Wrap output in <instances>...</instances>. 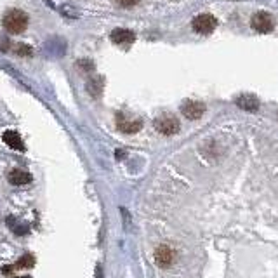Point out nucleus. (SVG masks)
Segmentation results:
<instances>
[{"mask_svg": "<svg viewBox=\"0 0 278 278\" xmlns=\"http://www.w3.org/2000/svg\"><path fill=\"white\" fill-rule=\"evenodd\" d=\"M2 24L9 33H23L28 26V16L19 9H11L4 16Z\"/></svg>", "mask_w": 278, "mask_h": 278, "instance_id": "1", "label": "nucleus"}, {"mask_svg": "<svg viewBox=\"0 0 278 278\" xmlns=\"http://www.w3.org/2000/svg\"><path fill=\"white\" fill-rule=\"evenodd\" d=\"M251 26L254 28L256 31H259V33H271L273 28H275V21H273L269 12L261 11V12H256V14L252 16Z\"/></svg>", "mask_w": 278, "mask_h": 278, "instance_id": "2", "label": "nucleus"}, {"mask_svg": "<svg viewBox=\"0 0 278 278\" xmlns=\"http://www.w3.org/2000/svg\"><path fill=\"white\" fill-rule=\"evenodd\" d=\"M191 26H193V30L197 31V33L208 35L216 30V26H218V19H216L212 14H198L197 18L193 19Z\"/></svg>", "mask_w": 278, "mask_h": 278, "instance_id": "3", "label": "nucleus"}, {"mask_svg": "<svg viewBox=\"0 0 278 278\" xmlns=\"http://www.w3.org/2000/svg\"><path fill=\"white\" fill-rule=\"evenodd\" d=\"M155 129L165 136H172L179 130V120L172 115H162L155 120Z\"/></svg>", "mask_w": 278, "mask_h": 278, "instance_id": "4", "label": "nucleus"}, {"mask_svg": "<svg viewBox=\"0 0 278 278\" xmlns=\"http://www.w3.org/2000/svg\"><path fill=\"white\" fill-rule=\"evenodd\" d=\"M205 112V105L200 101H185L181 106V113L190 120H198Z\"/></svg>", "mask_w": 278, "mask_h": 278, "instance_id": "5", "label": "nucleus"}, {"mask_svg": "<svg viewBox=\"0 0 278 278\" xmlns=\"http://www.w3.org/2000/svg\"><path fill=\"white\" fill-rule=\"evenodd\" d=\"M117 127L122 130L124 134H136L137 130H141L143 122L137 118H125L122 113H118L117 117Z\"/></svg>", "mask_w": 278, "mask_h": 278, "instance_id": "6", "label": "nucleus"}, {"mask_svg": "<svg viewBox=\"0 0 278 278\" xmlns=\"http://www.w3.org/2000/svg\"><path fill=\"white\" fill-rule=\"evenodd\" d=\"M155 263L160 268H169L174 263V252L169 245H160V247L155 251Z\"/></svg>", "mask_w": 278, "mask_h": 278, "instance_id": "7", "label": "nucleus"}, {"mask_svg": "<svg viewBox=\"0 0 278 278\" xmlns=\"http://www.w3.org/2000/svg\"><path fill=\"white\" fill-rule=\"evenodd\" d=\"M110 39H112V42H115L117 46H130V44H134V40H136V35H134V31L127 30V28H117V30L112 31Z\"/></svg>", "mask_w": 278, "mask_h": 278, "instance_id": "8", "label": "nucleus"}, {"mask_svg": "<svg viewBox=\"0 0 278 278\" xmlns=\"http://www.w3.org/2000/svg\"><path fill=\"white\" fill-rule=\"evenodd\" d=\"M2 141L6 143L9 148H12V150L24 151V143H23L21 136H19L16 130H6V132L2 134Z\"/></svg>", "mask_w": 278, "mask_h": 278, "instance_id": "9", "label": "nucleus"}, {"mask_svg": "<svg viewBox=\"0 0 278 278\" xmlns=\"http://www.w3.org/2000/svg\"><path fill=\"white\" fill-rule=\"evenodd\" d=\"M7 179H9V183L14 186H24V185H30L31 183V174L26 172V170H21V169H14L9 172Z\"/></svg>", "mask_w": 278, "mask_h": 278, "instance_id": "10", "label": "nucleus"}, {"mask_svg": "<svg viewBox=\"0 0 278 278\" xmlns=\"http://www.w3.org/2000/svg\"><path fill=\"white\" fill-rule=\"evenodd\" d=\"M236 106L245 110V112H256L259 108V101L254 94H242L236 97Z\"/></svg>", "mask_w": 278, "mask_h": 278, "instance_id": "11", "label": "nucleus"}, {"mask_svg": "<svg viewBox=\"0 0 278 278\" xmlns=\"http://www.w3.org/2000/svg\"><path fill=\"white\" fill-rule=\"evenodd\" d=\"M7 224H9V228L16 233V235H26V233L30 231V226H28V224L19 223V221L16 218H12V216L7 218Z\"/></svg>", "mask_w": 278, "mask_h": 278, "instance_id": "12", "label": "nucleus"}, {"mask_svg": "<svg viewBox=\"0 0 278 278\" xmlns=\"http://www.w3.org/2000/svg\"><path fill=\"white\" fill-rule=\"evenodd\" d=\"M87 91L91 92L92 97H99L101 92H103V79L96 77V79H91L87 84Z\"/></svg>", "mask_w": 278, "mask_h": 278, "instance_id": "13", "label": "nucleus"}, {"mask_svg": "<svg viewBox=\"0 0 278 278\" xmlns=\"http://www.w3.org/2000/svg\"><path fill=\"white\" fill-rule=\"evenodd\" d=\"M33 264H35V257L31 254H24L21 259L14 264V268L16 269H30V268H33Z\"/></svg>", "mask_w": 278, "mask_h": 278, "instance_id": "14", "label": "nucleus"}, {"mask_svg": "<svg viewBox=\"0 0 278 278\" xmlns=\"http://www.w3.org/2000/svg\"><path fill=\"white\" fill-rule=\"evenodd\" d=\"M12 51H14L18 56H31V47L26 46V44H14Z\"/></svg>", "mask_w": 278, "mask_h": 278, "instance_id": "15", "label": "nucleus"}, {"mask_svg": "<svg viewBox=\"0 0 278 278\" xmlns=\"http://www.w3.org/2000/svg\"><path fill=\"white\" fill-rule=\"evenodd\" d=\"M115 2H117L120 7H134V6H136V4L139 2V0H115Z\"/></svg>", "mask_w": 278, "mask_h": 278, "instance_id": "16", "label": "nucleus"}, {"mask_svg": "<svg viewBox=\"0 0 278 278\" xmlns=\"http://www.w3.org/2000/svg\"><path fill=\"white\" fill-rule=\"evenodd\" d=\"M14 266H2V273L4 275H12V271H14Z\"/></svg>", "mask_w": 278, "mask_h": 278, "instance_id": "17", "label": "nucleus"}, {"mask_svg": "<svg viewBox=\"0 0 278 278\" xmlns=\"http://www.w3.org/2000/svg\"><path fill=\"white\" fill-rule=\"evenodd\" d=\"M96 273H97V278H103V275H101V269H99V268L96 269Z\"/></svg>", "mask_w": 278, "mask_h": 278, "instance_id": "18", "label": "nucleus"}]
</instances>
